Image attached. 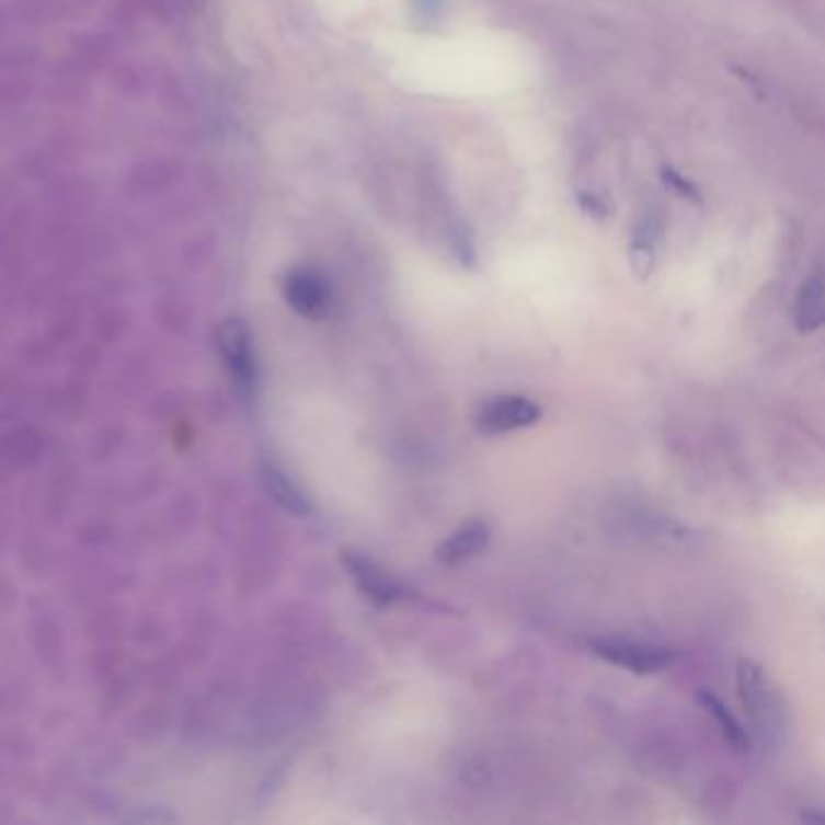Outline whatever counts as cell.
Here are the masks:
<instances>
[{"label":"cell","instance_id":"cell-1","mask_svg":"<svg viewBox=\"0 0 825 825\" xmlns=\"http://www.w3.org/2000/svg\"><path fill=\"white\" fill-rule=\"evenodd\" d=\"M736 680L741 704L750 719L755 736L763 743H780L787 729V707L770 678L755 661L743 658Z\"/></svg>","mask_w":825,"mask_h":825},{"label":"cell","instance_id":"cell-2","mask_svg":"<svg viewBox=\"0 0 825 825\" xmlns=\"http://www.w3.org/2000/svg\"><path fill=\"white\" fill-rule=\"evenodd\" d=\"M218 346H220V354H224V362L230 370L232 380H236V386L245 394L254 392L260 380V370H257V354H254V344H252V334L248 330V324L238 318L220 324Z\"/></svg>","mask_w":825,"mask_h":825},{"label":"cell","instance_id":"cell-3","mask_svg":"<svg viewBox=\"0 0 825 825\" xmlns=\"http://www.w3.org/2000/svg\"><path fill=\"white\" fill-rule=\"evenodd\" d=\"M542 416L540 404L532 402L523 394H502L486 402L482 410L474 416V426L480 428L484 436H504L518 428H528L538 424Z\"/></svg>","mask_w":825,"mask_h":825},{"label":"cell","instance_id":"cell-4","mask_svg":"<svg viewBox=\"0 0 825 825\" xmlns=\"http://www.w3.org/2000/svg\"><path fill=\"white\" fill-rule=\"evenodd\" d=\"M591 649L608 664L639 673V676L658 673L673 661V654L666 646L634 642V639H596V642H591Z\"/></svg>","mask_w":825,"mask_h":825},{"label":"cell","instance_id":"cell-5","mask_svg":"<svg viewBox=\"0 0 825 825\" xmlns=\"http://www.w3.org/2000/svg\"><path fill=\"white\" fill-rule=\"evenodd\" d=\"M284 296L300 318L312 322L324 320L332 310V286L328 276L316 270H308V266L288 272L284 282Z\"/></svg>","mask_w":825,"mask_h":825},{"label":"cell","instance_id":"cell-6","mask_svg":"<svg viewBox=\"0 0 825 825\" xmlns=\"http://www.w3.org/2000/svg\"><path fill=\"white\" fill-rule=\"evenodd\" d=\"M342 562L358 594L378 608H388L402 598V586L364 550H344Z\"/></svg>","mask_w":825,"mask_h":825},{"label":"cell","instance_id":"cell-7","mask_svg":"<svg viewBox=\"0 0 825 825\" xmlns=\"http://www.w3.org/2000/svg\"><path fill=\"white\" fill-rule=\"evenodd\" d=\"M490 538H492V528L486 520L474 518V520L462 523L456 532H450V536L438 545L436 560L448 566L460 564L465 560H472L474 554H480L486 545H490Z\"/></svg>","mask_w":825,"mask_h":825},{"label":"cell","instance_id":"cell-8","mask_svg":"<svg viewBox=\"0 0 825 825\" xmlns=\"http://www.w3.org/2000/svg\"><path fill=\"white\" fill-rule=\"evenodd\" d=\"M262 480H264L266 492H270L274 502L282 508H286L288 514L310 516V511H312L310 499L306 496V492H300V486L290 480L286 472L274 468V465H266L262 472Z\"/></svg>","mask_w":825,"mask_h":825},{"label":"cell","instance_id":"cell-9","mask_svg":"<svg viewBox=\"0 0 825 825\" xmlns=\"http://www.w3.org/2000/svg\"><path fill=\"white\" fill-rule=\"evenodd\" d=\"M797 328L801 332H816L823 324V278L821 274H811L799 288L797 310H794Z\"/></svg>","mask_w":825,"mask_h":825},{"label":"cell","instance_id":"cell-10","mask_svg":"<svg viewBox=\"0 0 825 825\" xmlns=\"http://www.w3.org/2000/svg\"><path fill=\"white\" fill-rule=\"evenodd\" d=\"M697 700H700V704L704 707L707 714L714 717V722L719 724V729H722V734L729 741L731 748L746 750L750 746L748 731L738 724V719L726 710V704L722 700H719V697L714 692L702 690L700 695H697Z\"/></svg>","mask_w":825,"mask_h":825},{"label":"cell","instance_id":"cell-11","mask_svg":"<svg viewBox=\"0 0 825 825\" xmlns=\"http://www.w3.org/2000/svg\"><path fill=\"white\" fill-rule=\"evenodd\" d=\"M630 264H632V270L642 278L652 274V270H654V242L649 240L646 236L634 238L632 248H630Z\"/></svg>","mask_w":825,"mask_h":825},{"label":"cell","instance_id":"cell-12","mask_svg":"<svg viewBox=\"0 0 825 825\" xmlns=\"http://www.w3.org/2000/svg\"><path fill=\"white\" fill-rule=\"evenodd\" d=\"M664 180H666L668 187L676 190L680 196H685V199H695V202L700 199V192L695 190V184L685 180L683 174H678L676 170H668V168H666V170H664Z\"/></svg>","mask_w":825,"mask_h":825}]
</instances>
